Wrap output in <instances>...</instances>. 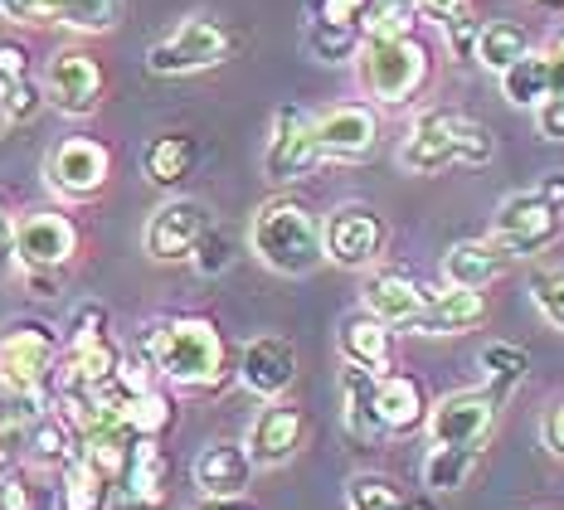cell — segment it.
<instances>
[{
	"label": "cell",
	"instance_id": "6da1fadb",
	"mask_svg": "<svg viewBox=\"0 0 564 510\" xmlns=\"http://www.w3.org/2000/svg\"><path fill=\"white\" fill-rule=\"evenodd\" d=\"M141 355L151 360L156 379L175 389H225L234 379L229 340L209 316H166V322L147 326Z\"/></svg>",
	"mask_w": 564,
	"mask_h": 510
},
{
	"label": "cell",
	"instance_id": "7a4b0ae2",
	"mask_svg": "<svg viewBox=\"0 0 564 510\" xmlns=\"http://www.w3.org/2000/svg\"><path fill=\"white\" fill-rule=\"evenodd\" d=\"M491 156H497V141H491L487 127L477 117L448 108L419 112L404 147H399V165L409 175H438L448 165H487Z\"/></svg>",
	"mask_w": 564,
	"mask_h": 510
},
{
	"label": "cell",
	"instance_id": "3957f363",
	"mask_svg": "<svg viewBox=\"0 0 564 510\" xmlns=\"http://www.w3.org/2000/svg\"><path fill=\"white\" fill-rule=\"evenodd\" d=\"M249 248L258 253V263L282 272V278H312L326 263L322 219L302 199H268V205H258V215L249 224Z\"/></svg>",
	"mask_w": 564,
	"mask_h": 510
},
{
	"label": "cell",
	"instance_id": "277c9868",
	"mask_svg": "<svg viewBox=\"0 0 564 510\" xmlns=\"http://www.w3.org/2000/svg\"><path fill=\"white\" fill-rule=\"evenodd\" d=\"M433 74V54L419 34H390V40H360V78L370 98L384 108H404L419 98Z\"/></svg>",
	"mask_w": 564,
	"mask_h": 510
},
{
	"label": "cell",
	"instance_id": "5b68a950",
	"mask_svg": "<svg viewBox=\"0 0 564 510\" xmlns=\"http://www.w3.org/2000/svg\"><path fill=\"white\" fill-rule=\"evenodd\" d=\"M64 336L50 322H10L0 330V389L6 394H50Z\"/></svg>",
	"mask_w": 564,
	"mask_h": 510
},
{
	"label": "cell",
	"instance_id": "8992f818",
	"mask_svg": "<svg viewBox=\"0 0 564 510\" xmlns=\"http://www.w3.org/2000/svg\"><path fill=\"white\" fill-rule=\"evenodd\" d=\"M234 50V34L209 15H191L181 20L166 40H156L147 50V68L156 78H191L205 74V68H219Z\"/></svg>",
	"mask_w": 564,
	"mask_h": 510
},
{
	"label": "cell",
	"instance_id": "52a82bcc",
	"mask_svg": "<svg viewBox=\"0 0 564 510\" xmlns=\"http://www.w3.org/2000/svg\"><path fill=\"white\" fill-rule=\"evenodd\" d=\"M497 413H501V394L491 384L453 389V394L433 399L423 433L433 437V447H467V453H481L491 428H497Z\"/></svg>",
	"mask_w": 564,
	"mask_h": 510
},
{
	"label": "cell",
	"instance_id": "ba28073f",
	"mask_svg": "<svg viewBox=\"0 0 564 510\" xmlns=\"http://www.w3.org/2000/svg\"><path fill=\"white\" fill-rule=\"evenodd\" d=\"M560 229H564L560 209H550L535 189H521V195H507L497 205L491 243H497L507 258H531V253H545V248L560 239Z\"/></svg>",
	"mask_w": 564,
	"mask_h": 510
},
{
	"label": "cell",
	"instance_id": "9c48e42d",
	"mask_svg": "<svg viewBox=\"0 0 564 510\" xmlns=\"http://www.w3.org/2000/svg\"><path fill=\"white\" fill-rule=\"evenodd\" d=\"M171 506V457L161 437H137L112 481L108 510H166Z\"/></svg>",
	"mask_w": 564,
	"mask_h": 510
},
{
	"label": "cell",
	"instance_id": "30bf717a",
	"mask_svg": "<svg viewBox=\"0 0 564 510\" xmlns=\"http://www.w3.org/2000/svg\"><path fill=\"white\" fill-rule=\"evenodd\" d=\"M44 102L64 117H88L98 112L102 88H108V74L88 50H58L44 68Z\"/></svg>",
	"mask_w": 564,
	"mask_h": 510
},
{
	"label": "cell",
	"instance_id": "8fae6325",
	"mask_svg": "<svg viewBox=\"0 0 564 510\" xmlns=\"http://www.w3.org/2000/svg\"><path fill=\"white\" fill-rule=\"evenodd\" d=\"M112 175V151L98 137H64L44 161V181L64 199H93Z\"/></svg>",
	"mask_w": 564,
	"mask_h": 510
},
{
	"label": "cell",
	"instance_id": "7c38bea8",
	"mask_svg": "<svg viewBox=\"0 0 564 510\" xmlns=\"http://www.w3.org/2000/svg\"><path fill=\"white\" fill-rule=\"evenodd\" d=\"M384 239H390V229H384L380 209H370V205H340L322 224L326 258H332L336 268H350V272L370 268L375 258L384 253Z\"/></svg>",
	"mask_w": 564,
	"mask_h": 510
},
{
	"label": "cell",
	"instance_id": "4fadbf2b",
	"mask_svg": "<svg viewBox=\"0 0 564 510\" xmlns=\"http://www.w3.org/2000/svg\"><path fill=\"white\" fill-rule=\"evenodd\" d=\"M312 141L322 161H366L380 147V117L366 102H336L312 117Z\"/></svg>",
	"mask_w": 564,
	"mask_h": 510
},
{
	"label": "cell",
	"instance_id": "5bb4252c",
	"mask_svg": "<svg viewBox=\"0 0 564 510\" xmlns=\"http://www.w3.org/2000/svg\"><path fill=\"white\" fill-rule=\"evenodd\" d=\"M322 165V151L312 141V117L302 108H278L273 112V137H268V151H263V171L273 185H292L302 175H312Z\"/></svg>",
	"mask_w": 564,
	"mask_h": 510
},
{
	"label": "cell",
	"instance_id": "9a60e30c",
	"mask_svg": "<svg viewBox=\"0 0 564 510\" xmlns=\"http://www.w3.org/2000/svg\"><path fill=\"white\" fill-rule=\"evenodd\" d=\"M205 229H209V209L199 205V199L175 195L166 205L151 209L147 229H141V248H147V258H156V263H181V258H191V248L199 243Z\"/></svg>",
	"mask_w": 564,
	"mask_h": 510
},
{
	"label": "cell",
	"instance_id": "2e32d148",
	"mask_svg": "<svg viewBox=\"0 0 564 510\" xmlns=\"http://www.w3.org/2000/svg\"><path fill=\"white\" fill-rule=\"evenodd\" d=\"M78 253V229L68 215H54V209H34L15 224V234H10V258H15L20 268H64L68 258Z\"/></svg>",
	"mask_w": 564,
	"mask_h": 510
},
{
	"label": "cell",
	"instance_id": "e0dca14e",
	"mask_svg": "<svg viewBox=\"0 0 564 510\" xmlns=\"http://www.w3.org/2000/svg\"><path fill=\"white\" fill-rule=\"evenodd\" d=\"M0 15L15 25H64L78 34H108L122 20V0H6Z\"/></svg>",
	"mask_w": 564,
	"mask_h": 510
},
{
	"label": "cell",
	"instance_id": "ac0fdd59",
	"mask_svg": "<svg viewBox=\"0 0 564 510\" xmlns=\"http://www.w3.org/2000/svg\"><path fill=\"white\" fill-rule=\"evenodd\" d=\"M302 443H307V413L282 399H268V409H258V419L243 433V453L253 467H282L297 457Z\"/></svg>",
	"mask_w": 564,
	"mask_h": 510
},
{
	"label": "cell",
	"instance_id": "d6986e66",
	"mask_svg": "<svg viewBox=\"0 0 564 510\" xmlns=\"http://www.w3.org/2000/svg\"><path fill=\"white\" fill-rule=\"evenodd\" d=\"M239 384L258 399H282L297 379V346L288 336H258L239 350V365H234Z\"/></svg>",
	"mask_w": 564,
	"mask_h": 510
},
{
	"label": "cell",
	"instance_id": "ffe728a7",
	"mask_svg": "<svg viewBox=\"0 0 564 510\" xmlns=\"http://www.w3.org/2000/svg\"><path fill=\"white\" fill-rule=\"evenodd\" d=\"M429 384L409 370H384L375 379V413H380L384 437H414L429 423Z\"/></svg>",
	"mask_w": 564,
	"mask_h": 510
},
{
	"label": "cell",
	"instance_id": "44dd1931",
	"mask_svg": "<svg viewBox=\"0 0 564 510\" xmlns=\"http://www.w3.org/2000/svg\"><path fill=\"white\" fill-rule=\"evenodd\" d=\"M336 346H340V360L346 365H360V370H370V375L394 370V326H384L380 316L366 312V306L340 322Z\"/></svg>",
	"mask_w": 564,
	"mask_h": 510
},
{
	"label": "cell",
	"instance_id": "7402d4cb",
	"mask_svg": "<svg viewBox=\"0 0 564 510\" xmlns=\"http://www.w3.org/2000/svg\"><path fill=\"white\" fill-rule=\"evenodd\" d=\"M429 296L433 292H423L409 272H370V282H366V312L370 316H380L384 326H394V330H409L419 322V312L429 306Z\"/></svg>",
	"mask_w": 564,
	"mask_h": 510
},
{
	"label": "cell",
	"instance_id": "603a6c76",
	"mask_svg": "<svg viewBox=\"0 0 564 510\" xmlns=\"http://www.w3.org/2000/svg\"><path fill=\"white\" fill-rule=\"evenodd\" d=\"M487 322V292L473 287H448V292H433L429 306L419 312V322L409 326V336H463Z\"/></svg>",
	"mask_w": 564,
	"mask_h": 510
},
{
	"label": "cell",
	"instance_id": "cb8c5ba5",
	"mask_svg": "<svg viewBox=\"0 0 564 510\" xmlns=\"http://www.w3.org/2000/svg\"><path fill=\"white\" fill-rule=\"evenodd\" d=\"M253 481V462L243 453V443H209L195 457V486L199 496H243Z\"/></svg>",
	"mask_w": 564,
	"mask_h": 510
},
{
	"label": "cell",
	"instance_id": "d4e9b609",
	"mask_svg": "<svg viewBox=\"0 0 564 510\" xmlns=\"http://www.w3.org/2000/svg\"><path fill=\"white\" fill-rule=\"evenodd\" d=\"M108 506H112V477L93 457L74 453L58 467L54 510H108Z\"/></svg>",
	"mask_w": 564,
	"mask_h": 510
},
{
	"label": "cell",
	"instance_id": "484cf974",
	"mask_svg": "<svg viewBox=\"0 0 564 510\" xmlns=\"http://www.w3.org/2000/svg\"><path fill=\"white\" fill-rule=\"evenodd\" d=\"M375 379L370 370L360 365H346L340 370V423L356 443H384V428H380V413H375Z\"/></svg>",
	"mask_w": 564,
	"mask_h": 510
},
{
	"label": "cell",
	"instance_id": "4316f807",
	"mask_svg": "<svg viewBox=\"0 0 564 510\" xmlns=\"http://www.w3.org/2000/svg\"><path fill=\"white\" fill-rule=\"evenodd\" d=\"M507 268V253L497 243H481V239H463L443 253V282L448 287H473V292H487L491 282L501 278Z\"/></svg>",
	"mask_w": 564,
	"mask_h": 510
},
{
	"label": "cell",
	"instance_id": "83f0119b",
	"mask_svg": "<svg viewBox=\"0 0 564 510\" xmlns=\"http://www.w3.org/2000/svg\"><path fill=\"white\" fill-rule=\"evenodd\" d=\"M20 447H25L30 467H40V471H58L68 457L78 453V433L68 428V419H64V413H58L54 403H50L44 413H34V419H30L25 443H20Z\"/></svg>",
	"mask_w": 564,
	"mask_h": 510
},
{
	"label": "cell",
	"instance_id": "f1b7e54d",
	"mask_svg": "<svg viewBox=\"0 0 564 510\" xmlns=\"http://www.w3.org/2000/svg\"><path fill=\"white\" fill-rule=\"evenodd\" d=\"M195 161H199V147H195V137H185V132L151 137L147 151H141V171H147V181L166 185V189L181 185L185 175L195 171Z\"/></svg>",
	"mask_w": 564,
	"mask_h": 510
},
{
	"label": "cell",
	"instance_id": "f546056e",
	"mask_svg": "<svg viewBox=\"0 0 564 510\" xmlns=\"http://www.w3.org/2000/svg\"><path fill=\"white\" fill-rule=\"evenodd\" d=\"M122 423H127V428H132L137 437H166V433L175 428V399H171L161 384L137 389V394L122 399Z\"/></svg>",
	"mask_w": 564,
	"mask_h": 510
},
{
	"label": "cell",
	"instance_id": "4dcf8cb0",
	"mask_svg": "<svg viewBox=\"0 0 564 510\" xmlns=\"http://www.w3.org/2000/svg\"><path fill=\"white\" fill-rule=\"evenodd\" d=\"M501 98L511 102V108H540V102L550 98V74H545V54L525 50L516 64L501 68Z\"/></svg>",
	"mask_w": 564,
	"mask_h": 510
},
{
	"label": "cell",
	"instance_id": "1f68e13d",
	"mask_svg": "<svg viewBox=\"0 0 564 510\" xmlns=\"http://www.w3.org/2000/svg\"><path fill=\"white\" fill-rule=\"evenodd\" d=\"M525 50H531V34H525L516 20H487L477 34V64L481 68H491V74H501L507 64H516Z\"/></svg>",
	"mask_w": 564,
	"mask_h": 510
},
{
	"label": "cell",
	"instance_id": "d6a6232c",
	"mask_svg": "<svg viewBox=\"0 0 564 510\" xmlns=\"http://www.w3.org/2000/svg\"><path fill=\"white\" fill-rule=\"evenodd\" d=\"M0 510H54V481L40 467H0Z\"/></svg>",
	"mask_w": 564,
	"mask_h": 510
},
{
	"label": "cell",
	"instance_id": "836d02e7",
	"mask_svg": "<svg viewBox=\"0 0 564 510\" xmlns=\"http://www.w3.org/2000/svg\"><path fill=\"white\" fill-rule=\"evenodd\" d=\"M477 457L481 453H467V447H433V453L423 457V486H429V491H463Z\"/></svg>",
	"mask_w": 564,
	"mask_h": 510
},
{
	"label": "cell",
	"instance_id": "e575fe53",
	"mask_svg": "<svg viewBox=\"0 0 564 510\" xmlns=\"http://www.w3.org/2000/svg\"><path fill=\"white\" fill-rule=\"evenodd\" d=\"M360 40L366 34L350 30V25H332V20H307V50L316 64H350L360 54Z\"/></svg>",
	"mask_w": 564,
	"mask_h": 510
},
{
	"label": "cell",
	"instance_id": "d590c367",
	"mask_svg": "<svg viewBox=\"0 0 564 510\" xmlns=\"http://www.w3.org/2000/svg\"><path fill=\"white\" fill-rule=\"evenodd\" d=\"M481 370H487V384L507 399L511 389L531 375V355H525L521 346H511V340H491V346L481 350Z\"/></svg>",
	"mask_w": 564,
	"mask_h": 510
},
{
	"label": "cell",
	"instance_id": "8d00e7d4",
	"mask_svg": "<svg viewBox=\"0 0 564 510\" xmlns=\"http://www.w3.org/2000/svg\"><path fill=\"white\" fill-rule=\"evenodd\" d=\"M409 496L404 486L394 477H384V471H356V477L346 481V506L350 510H399Z\"/></svg>",
	"mask_w": 564,
	"mask_h": 510
},
{
	"label": "cell",
	"instance_id": "74e56055",
	"mask_svg": "<svg viewBox=\"0 0 564 510\" xmlns=\"http://www.w3.org/2000/svg\"><path fill=\"white\" fill-rule=\"evenodd\" d=\"M414 25H419L414 0H370L360 34H366V40H390V34H414Z\"/></svg>",
	"mask_w": 564,
	"mask_h": 510
},
{
	"label": "cell",
	"instance_id": "f35d334b",
	"mask_svg": "<svg viewBox=\"0 0 564 510\" xmlns=\"http://www.w3.org/2000/svg\"><path fill=\"white\" fill-rule=\"evenodd\" d=\"M44 108V88L34 78H20V83H6L0 88V122H34Z\"/></svg>",
	"mask_w": 564,
	"mask_h": 510
},
{
	"label": "cell",
	"instance_id": "ab89813d",
	"mask_svg": "<svg viewBox=\"0 0 564 510\" xmlns=\"http://www.w3.org/2000/svg\"><path fill=\"white\" fill-rule=\"evenodd\" d=\"M531 302L555 330H564V263L560 268H540L531 278Z\"/></svg>",
	"mask_w": 564,
	"mask_h": 510
},
{
	"label": "cell",
	"instance_id": "60d3db41",
	"mask_svg": "<svg viewBox=\"0 0 564 510\" xmlns=\"http://www.w3.org/2000/svg\"><path fill=\"white\" fill-rule=\"evenodd\" d=\"M191 258H195V272H205V278H219V272L234 263V243H229V234L209 224V229L199 234V243L191 248Z\"/></svg>",
	"mask_w": 564,
	"mask_h": 510
},
{
	"label": "cell",
	"instance_id": "b9f144b4",
	"mask_svg": "<svg viewBox=\"0 0 564 510\" xmlns=\"http://www.w3.org/2000/svg\"><path fill=\"white\" fill-rule=\"evenodd\" d=\"M477 34H481V20L473 15V6H463L457 15L443 20V40H448V54L457 58V64H473V54H477Z\"/></svg>",
	"mask_w": 564,
	"mask_h": 510
},
{
	"label": "cell",
	"instance_id": "7bdbcfd3",
	"mask_svg": "<svg viewBox=\"0 0 564 510\" xmlns=\"http://www.w3.org/2000/svg\"><path fill=\"white\" fill-rule=\"evenodd\" d=\"M112 316L102 302H78L74 312H68V326H64V346H74V340H93V336H108Z\"/></svg>",
	"mask_w": 564,
	"mask_h": 510
},
{
	"label": "cell",
	"instance_id": "ee69618b",
	"mask_svg": "<svg viewBox=\"0 0 564 510\" xmlns=\"http://www.w3.org/2000/svg\"><path fill=\"white\" fill-rule=\"evenodd\" d=\"M366 10L370 0H316V20H332V25H350V30L366 25Z\"/></svg>",
	"mask_w": 564,
	"mask_h": 510
},
{
	"label": "cell",
	"instance_id": "f6af8a7d",
	"mask_svg": "<svg viewBox=\"0 0 564 510\" xmlns=\"http://www.w3.org/2000/svg\"><path fill=\"white\" fill-rule=\"evenodd\" d=\"M20 78H30V50L15 40H0V88Z\"/></svg>",
	"mask_w": 564,
	"mask_h": 510
},
{
	"label": "cell",
	"instance_id": "bcb514c9",
	"mask_svg": "<svg viewBox=\"0 0 564 510\" xmlns=\"http://www.w3.org/2000/svg\"><path fill=\"white\" fill-rule=\"evenodd\" d=\"M535 112V132L545 141H564V98H545Z\"/></svg>",
	"mask_w": 564,
	"mask_h": 510
},
{
	"label": "cell",
	"instance_id": "7dc6e473",
	"mask_svg": "<svg viewBox=\"0 0 564 510\" xmlns=\"http://www.w3.org/2000/svg\"><path fill=\"white\" fill-rule=\"evenodd\" d=\"M545 74H550V98H564V30L545 50Z\"/></svg>",
	"mask_w": 564,
	"mask_h": 510
},
{
	"label": "cell",
	"instance_id": "c3c4849f",
	"mask_svg": "<svg viewBox=\"0 0 564 510\" xmlns=\"http://www.w3.org/2000/svg\"><path fill=\"white\" fill-rule=\"evenodd\" d=\"M540 437H545V447L564 462V399L555 403V409L545 413V428H540Z\"/></svg>",
	"mask_w": 564,
	"mask_h": 510
},
{
	"label": "cell",
	"instance_id": "681fc988",
	"mask_svg": "<svg viewBox=\"0 0 564 510\" xmlns=\"http://www.w3.org/2000/svg\"><path fill=\"white\" fill-rule=\"evenodd\" d=\"M535 195H540V199H545V205H550V209H560V215H564V171H550V175H545V181H540V185H535Z\"/></svg>",
	"mask_w": 564,
	"mask_h": 510
},
{
	"label": "cell",
	"instance_id": "f907efd6",
	"mask_svg": "<svg viewBox=\"0 0 564 510\" xmlns=\"http://www.w3.org/2000/svg\"><path fill=\"white\" fill-rule=\"evenodd\" d=\"M414 6H419V15H429V20H438L443 25V20L457 15L463 6H473V0H414Z\"/></svg>",
	"mask_w": 564,
	"mask_h": 510
},
{
	"label": "cell",
	"instance_id": "816d5d0a",
	"mask_svg": "<svg viewBox=\"0 0 564 510\" xmlns=\"http://www.w3.org/2000/svg\"><path fill=\"white\" fill-rule=\"evenodd\" d=\"M199 510H258V506L243 501V496H215V501L205 496V506H199Z\"/></svg>",
	"mask_w": 564,
	"mask_h": 510
},
{
	"label": "cell",
	"instance_id": "f5cc1de1",
	"mask_svg": "<svg viewBox=\"0 0 564 510\" xmlns=\"http://www.w3.org/2000/svg\"><path fill=\"white\" fill-rule=\"evenodd\" d=\"M10 234H15V224H10V215H6V205H0V268L10 263Z\"/></svg>",
	"mask_w": 564,
	"mask_h": 510
},
{
	"label": "cell",
	"instance_id": "db71d44e",
	"mask_svg": "<svg viewBox=\"0 0 564 510\" xmlns=\"http://www.w3.org/2000/svg\"><path fill=\"white\" fill-rule=\"evenodd\" d=\"M399 510H438V506H433V501H404Z\"/></svg>",
	"mask_w": 564,
	"mask_h": 510
},
{
	"label": "cell",
	"instance_id": "11a10c76",
	"mask_svg": "<svg viewBox=\"0 0 564 510\" xmlns=\"http://www.w3.org/2000/svg\"><path fill=\"white\" fill-rule=\"evenodd\" d=\"M540 10H564V0H535Z\"/></svg>",
	"mask_w": 564,
	"mask_h": 510
},
{
	"label": "cell",
	"instance_id": "9f6ffc18",
	"mask_svg": "<svg viewBox=\"0 0 564 510\" xmlns=\"http://www.w3.org/2000/svg\"><path fill=\"white\" fill-rule=\"evenodd\" d=\"M0 467H6V457H0Z\"/></svg>",
	"mask_w": 564,
	"mask_h": 510
},
{
	"label": "cell",
	"instance_id": "6f0895ef",
	"mask_svg": "<svg viewBox=\"0 0 564 510\" xmlns=\"http://www.w3.org/2000/svg\"><path fill=\"white\" fill-rule=\"evenodd\" d=\"M0 6H6V0H0Z\"/></svg>",
	"mask_w": 564,
	"mask_h": 510
}]
</instances>
